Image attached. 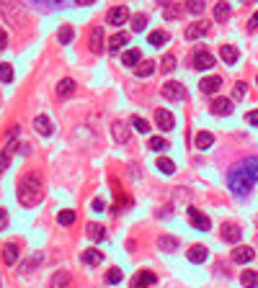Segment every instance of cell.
Listing matches in <instances>:
<instances>
[{
  "label": "cell",
  "mask_w": 258,
  "mask_h": 288,
  "mask_svg": "<svg viewBox=\"0 0 258 288\" xmlns=\"http://www.w3.org/2000/svg\"><path fill=\"white\" fill-rule=\"evenodd\" d=\"M258 183V157H245L227 172V186L235 195H248Z\"/></svg>",
  "instance_id": "obj_1"
},
{
  "label": "cell",
  "mask_w": 258,
  "mask_h": 288,
  "mask_svg": "<svg viewBox=\"0 0 258 288\" xmlns=\"http://www.w3.org/2000/svg\"><path fill=\"white\" fill-rule=\"evenodd\" d=\"M44 198V183L39 178V172H26L18 180V201L21 206H37Z\"/></svg>",
  "instance_id": "obj_2"
},
{
  "label": "cell",
  "mask_w": 258,
  "mask_h": 288,
  "mask_svg": "<svg viewBox=\"0 0 258 288\" xmlns=\"http://www.w3.org/2000/svg\"><path fill=\"white\" fill-rule=\"evenodd\" d=\"M163 98L168 100H186V88L181 83H173V80H168V83H163Z\"/></svg>",
  "instance_id": "obj_3"
},
{
  "label": "cell",
  "mask_w": 258,
  "mask_h": 288,
  "mask_svg": "<svg viewBox=\"0 0 258 288\" xmlns=\"http://www.w3.org/2000/svg\"><path fill=\"white\" fill-rule=\"evenodd\" d=\"M127 21H132V18H129V10L124 5H116L106 13V24H111V26H121V24H127Z\"/></svg>",
  "instance_id": "obj_4"
},
{
  "label": "cell",
  "mask_w": 258,
  "mask_h": 288,
  "mask_svg": "<svg viewBox=\"0 0 258 288\" xmlns=\"http://www.w3.org/2000/svg\"><path fill=\"white\" fill-rule=\"evenodd\" d=\"M34 8H39L41 13H49V10H62L70 0H29Z\"/></svg>",
  "instance_id": "obj_5"
},
{
  "label": "cell",
  "mask_w": 258,
  "mask_h": 288,
  "mask_svg": "<svg viewBox=\"0 0 258 288\" xmlns=\"http://www.w3.org/2000/svg\"><path fill=\"white\" fill-rule=\"evenodd\" d=\"M155 283H158V278H155V273H150V270H140L132 278V288H152Z\"/></svg>",
  "instance_id": "obj_6"
},
{
  "label": "cell",
  "mask_w": 258,
  "mask_h": 288,
  "mask_svg": "<svg viewBox=\"0 0 258 288\" xmlns=\"http://www.w3.org/2000/svg\"><path fill=\"white\" fill-rule=\"evenodd\" d=\"M186 214H188V222H191L196 229H201V232H207V229L212 226L209 219H207L204 214H201L199 209H194V206H188V211H186Z\"/></svg>",
  "instance_id": "obj_7"
},
{
  "label": "cell",
  "mask_w": 258,
  "mask_h": 288,
  "mask_svg": "<svg viewBox=\"0 0 258 288\" xmlns=\"http://www.w3.org/2000/svg\"><path fill=\"white\" fill-rule=\"evenodd\" d=\"M207 31H209V24H207V21H196V24L186 26V39H188V41H199L201 36H207Z\"/></svg>",
  "instance_id": "obj_8"
},
{
  "label": "cell",
  "mask_w": 258,
  "mask_h": 288,
  "mask_svg": "<svg viewBox=\"0 0 258 288\" xmlns=\"http://www.w3.org/2000/svg\"><path fill=\"white\" fill-rule=\"evenodd\" d=\"M215 57H212L209 52H204V49H199L196 54H194V70H209V67H215Z\"/></svg>",
  "instance_id": "obj_9"
},
{
  "label": "cell",
  "mask_w": 258,
  "mask_h": 288,
  "mask_svg": "<svg viewBox=\"0 0 258 288\" xmlns=\"http://www.w3.org/2000/svg\"><path fill=\"white\" fill-rule=\"evenodd\" d=\"M199 88H201V93L212 96V93H217V90L222 88V77H220V75H209V77H204V80L199 83Z\"/></svg>",
  "instance_id": "obj_10"
},
{
  "label": "cell",
  "mask_w": 258,
  "mask_h": 288,
  "mask_svg": "<svg viewBox=\"0 0 258 288\" xmlns=\"http://www.w3.org/2000/svg\"><path fill=\"white\" fill-rule=\"evenodd\" d=\"M111 134H114L116 144H127L129 142V126L124 121H114V124H111Z\"/></svg>",
  "instance_id": "obj_11"
},
{
  "label": "cell",
  "mask_w": 258,
  "mask_h": 288,
  "mask_svg": "<svg viewBox=\"0 0 258 288\" xmlns=\"http://www.w3.org/2000/svg\"><path fill=\"white\" fill-rule=\"evenodd\" d=\"M155 124H158L163 131H171L173 124H176V121H173V113L165 111V108H158V111H155Z\"/></svg>",
  "instance_id": "obj_12"
},
{
  "label": "cell",
  "mask_w": 258,
  "mask_h": 288,
  "mask_svg": "<svg viewBox=\"0 0 258 288\" xmlns=\"http://www.w3.org/2000/svg\"><path fill=\"white\" fill-rule=\"evenodd\" d=\"M104 29L101 26H96L93 31H91V39H88V47H91V52L93 54H98V52H104Z\"/></svg>",
  "instance_id": "obj_13"
},
{
  "label": "cell",
  "mask_w": 258,
  "mask_h": 288,
  "mask_svg": "<svg viewBox=\"0 0 258 288\" xmlns=\"http://www.w3.org/2000/svg\"><path fill=\"white\" fill-rule=\"evenodd\" d=\"M222 239L225 242H235V245H238L240 242V237H243V232H240V226H235L232 222H227V224H222Z\"/></svg>",
  "instance_id": "obj_14"
},
{
  "label": "cell",
  "mask_w": 258,
  "mask_h": 288,
  "mask_svg": "<svg viewBox=\"0 0 258 288\" xmlns=\"http://www.w3.org/2000/svg\"><path fill=\"white\" fill-rule=\"evenodd\" d=\"M212 113H217V116H230L232 113V100L230 98H215L212 100Z\"/></svg>",
  "instance_id": "obj_15"
},
{
  "label": "cell",
  "mask_w": 258,
  "mask_h": 288,
  "mask_svg": "<svg viewBox=\"0 0 258 288\" xmlns=\"http://www.w3.org/2000/svg\"><path fill=\"white\" fill-rule=\"evenodd\" d=\"M256 257V250L253 247H235L232 250V260L235 262H251Z\"/></svg>",
  "instance_id": "obj_16"
},
{
  "label": "cell",
  "mask_w": 258,
  "mask_h": 288,
  "mask_svg": "<svg viewBox=\"0 0 258 288\" xmlns=\"http://www.w3.org/2000/svg\"><path fill=\"white\" fill-rule=\"evenodd\" d=\"M16 260H18V245H13V242H5V245H3V262L10 268Z\"/></svg>",
  "instance_id": "obj_17"
},
{
  "label": "cell",
  "mask_w": 258,
  "mask_h": 288,
  "mask_svg": "<svg viewBox=\"0 0 258 288\" xmlns=\"http://www.w3.org/2000/svg\"><path fill=\"white\" fill-rule=\"evenodd\" d=\"M49 288H70V273L67 270H57L49 281Z\"/></svg>",
  "instance_id": "obj_18"
},
{
  "label": "cell",
  "mask_w": 258,
  "mask_h": 288,
  "mask_svg": "<svg viewBox=\"0 0 258 288\" xmlns=\"http://www.w3.org/2000/svg\"><path fill=\"white\" fill-rule=\"evenodd\" d=\"M186 257L191 260V262H204V260L209 257V252H207V247H204V245H194L191 250L186 252Z\"/></svg>",
  "instance_id": "obj_19"
},
{
  "label": "cell",
  "mask_w": 258,
  "mask_h": 288,
  "mask_svg": "<svg viewBox=\"0 0 258 288\" xmlns=\"http://www.w3.org/2000/svg\"><path fill=\"white\" fill-rule=\"evenodd\" d=\"M34 129H37L41 136H49L52 134V121L47 116H37V119H34Z\"/></svg>",
  "instance_id": "obj_20"
},
{
  "label": "cell",
  "mask_w": 258,
  "mask_h": 288,
  "mask_svg": "<svg viewBox=\"0 0 258 288\" xmlns=\"http://www.w3.org/2000/svg\"><path fill=\"white\" fill-rule=\"evenodd\" d=\"M80 260H83L85 265H101V262H104V252H98V250H85L83 255H80Z\"/></svg>",
  "instance_id": "obj_21"
},
{
  "label": "cell",
  "mask_w": 258,
  "mask_h": 288,
  "mask_svg": "<svg viewBox=\"0 0 258 288\" xmlns=\"http://www.w3.org/2000/svg\"><path fill=\"white\" fill-rule=\"evenodd\" d=\"M73 93H75V83H73V80L70 77L60 80V83H57V96L60 98H67V96H73Z\"/></svg>",
  "instance_id": "obj_22"
},
{
  "label": "cell",
  "mask_w": 258,
  "mask_h": 288,
  "mask_svg": "<svg viewBox=\"0 0 258 288\" xmlns=\"http://www.w3.org/2000/svg\"><path fill=\"white\" fill-rule=\"evenodd\" d=\"M194 144H196V149H209L212 144H215V136H212L209 131H199L196 139H194Z\"/></svg>",
  "instance_id": "obj_23"
},
{
  "label": "cell",
  "mask_w": 258,
  "mask_h": 288,
  "mask_svg": "<svg viewBox=\"0 0 258 288\" xmlns=\"http://www.w3.org/2000/svg\"><path fill=\"white\" fill-rule=\"evenodd\" d=\"M158 247H160L163 252H173V250L178 247V239L171 237V234H163V237H158Z\"/></svg>",
  "instance_id": "obj_24"
},
{
  "label": "cell",
  "mask_w": 258,
  "mask_h": 288,
  "mask_svg": "<svg viewBox=\"0 0 258 288\" xmlns=\"http://www.w3.org/2000/svg\"><path fill=\"white\" fill-rule=\"evenodd\" d=\"M220 57H222V62L235 64V62H238V49H235V47H230V44H225V47L220 49Z\"/></svg>",
  "instance_id": "obj_25"
},
{
  "label": "cell",
  "mask_w": 258,
  "mask_h": 288,
  "mask_svg": "<svg viewBox=\"0 0 258 288\" xmlns=\"http://www.w3.org/2000/svg\"><path fill=\"white\" fill-rule=\"evenodd\" d=\"M240 283H243L245 288H258V273L243 270V273H240Z\"/></svg>",
  "instance_id": "obj_26"
},
{
  "label": "cell",
  "mask_w": 258,
  "mask_h": 288,
  "mask_svg": "<svg viewBox=\"0 0 258 288\" xmlns=\"http://www.w3.org/2000/svg\"><path fill=\"white\" fill-rule=\"evenodd\" d=\"M127 41H129V36H127V33H114V36L109 39V49H111V52H119V49L124 47Z\"/></svg>",
  "instance_id": "obj_27"
},
{
  "label": "cell",
  "mask_w": 258,
  "mask_h": 288,
  "mask_svg": "<svg viewBox=\"0 0 258 288\" xmlns=\"http://www.w3.org/2000/svg\"><path fill=\"white\" fill-rule=\"evenodd\" d=\"M227 18H230V5L225 3V0H220V3L215 5V21L222 24V21H227Z\"/></svg>",
  "instance_id": "obj_28"
},
{
  "label": "cell",
  "mask_w": 258,
  "mask_h": 288,
  "mask_svg": "<svg viewBox=\"0 0 258 288\" xmlns=\"http://www.w3.org/2000/svg\"><path fill=\"white\" fill-rule=\"evenodd\" d=\"M140 60H142L140 49H129V52H124V54H121V62H124L127 67H134V64H140Z\"/></svg>",
  "instance_id": "obj_29"
},
{
  "label": "cell",
  "mask_w": 258,
  "mask_h": 288,
  "mask_svg": "<svg viewBox=\"0 0 258 288\" xmlns=\"http://www.w3.org/2000/svg\"><path fill=\"white\" fill-rule=\"evenodd\" d=\"M44 260V255H41V252H37V255H34V257H29L26 262H24V268H21V275H29L31 270H37V265Z\"/></svg>",
  "instance_id": "obj_30"
},
{
  "label": "cell",
  "mask_w": 258,
  "mask_h": 288,
  "mask_svg": "<svg viewBox=\"0 0 258 288\" xmlns=\"http://www.w3.org/2000/svg\"><path fill=\"white\" fill-rule=\"evenodd\" d=\"M155 165H158V170L163 172V175H173V172H176V162H173V160H168V157H160Z\"/></svg>",
  "instance_id": "obj_31"
},
{
  "label": "cell",
  "mask_w": 258,
  "mask_h": 288,
  "mask_svg": "<svg viewBox=\"0 0 258 288\" xmlns=\"http://www.w3.org/2000/svg\"><path fill=\"white\" fill-rule=\"evenodd\" d=\"M85 234H88V239H93V242H101V239H104V226H101V224H88Z\"/></svg>",
  "instance_id": "obj_32"
},
{
  "label": "cell",
  "mask_w": 258,
  "mask_h": 288,
  "mask_svg": "<svg viewBox=\"0 0 258 288\" xmlns=\"http://www.w3.org/2000/svg\"><path fill=\"white\" fill-rule=\"evenodd\" d=\"M73 36H75L73 26H62V29H60V33H57V41L62 44V47H67V44L73 41Z\"/></svg>",
  "instance_id": "obj_33"
},
{
  "label": "cell",
  "mask_w": 258,
  "mask_h": 288,
  "mask_svg": "<svg viewBox=\"0 0 258 288\" xmlns=\"http://www.w3.org/2000/svg\"><path fill=\"white\" fill-rule=\"evenodd\" d=\"M147 41H150V47H163V44L168 41V33L165 31H152L147 36Z\"/></svg>",
  "instance_id": "obj_34"
},
{
  "label": "cell",
  "mask_w": 258,
  "mask_h": 288,
  "mask_svg": "<svg viewBox=\"0 0 258 288\" xmlns=\"http://www.w3.org/2000/svg\"><path fill=\"white\" fill-rule=\"evenodd\" d=\"M186 10H188V13H194V16H201V13H204V0H188Z\"/></svg>",
  "instance_id": "obj_35"
},
{
  "label": "cell",
  "mask_w": 258,
  "mask_h": 288,
  "mask_svg": "<svg viewBox=\"0 0 258 288\" xmlns=\"http://www.w3.org/2000/svg\"><path fill=\"white\" fill-rule=\"evenodd\" d=\"M147 147L152 149V152H163V149H168V142L163 139V136H152V139L147 142Z\"/></svg>",
  "instance_id": "obj_36"
},
{
  "label": "cell",
  "mask_w": 258,
  "mask_h": 288,
  "mask_svg": "<svg viewBox=\"0 0 258 288\" xmlns=\"http://www.w3.org/2000/svg\"><path fill=\"white\" fill-rule=\"evenodd\" d=\"M155 72V62H140L137 64V77H147Z\"/></svg>",
  "instance_id": "obj_37"
},
{
  "label": "cell",
  "mask_w": 258,
  "mask_h": 288,
  "mask_svg": "<svg viewBox=\"0 0 258 288\" xmlns=\"http://www.w3.org/2000/svg\"><path fill=\"white\" fill-rule=\"evenodd\" d=\"M57 222H60L62 226L75 224V211H60V214H57Z\"/></svg>",
  "instance_id": "obj_38"
},
{
  "label": "cell",
  "mask_w": 258,
  "mask_h": 288,
  "mask_svg": "<svg viewBox=\"0 0 258 288\" xmlns=\"http://www.w3.org/2000/svg\"><path fill=\"white\" fill-rule=\"evenodd\" d=\"M160 62H163V64H160V70H163L165 75H168V72H173V67H176V57H173V54H165Z\"/></svg>",
  "instance_id": "obj_39"
},
{
  "label": "cell",
  "mask_w": 258,
  "mask_h": 288,
  "mask_svg": "<svg viewBox=\"0 0 258 288\" xmlns=\"http://www.w3.org/2000/svg\"><path fill=\"white\" fill-rule=\"evenodd\" d=\"M129 24H132V29H134V31H142L145 26H147V16H142V13H137V16H134V18L129 21Z\"/></svg>",
  "instance_id": "obj_40"
},
{
  "label": "cell",
  "mask_w": 258,
  "mask_h": 288,
  "mask_svg": "<svg viewBox=\"0 0 258 288\" xmlns=\"http://www.w3.org/2000/svg\"><path fill=\"white\" fill-rule=\"evenodd\" d=\"M245 93H248V88H245V83H235V88H232V98L240 103V100L245 98Z\"/></svg>",
  "instance_id": "obj_41"
},
{
  "label": "cell",
  "mask_w": 258,
  "mask_h": 288,
  "mask_svg": "<svg viewBox=\"0 0 258 288\" xmlns=\"http://www.w3.org/2000/svg\"><path fill=\"white\" fill-rule=\"evenodd\" d=\"M0 80H3V83H10V80H13V70H10L8 62L0 64Z\"/></svg>",
  "instance_id": "obj_42"
},
{
  "label": "cell",
  "mask_w": 258,
  "mask_h": 288,
  "mask_svg": "<svg viewBox=\"0 0 258 288\" xmlns=\"http://www.w3.org/2000/svg\"><path fill=\"white\" fill-rule=\"evenodd\" d=\"M163 13H165V18H168V21H173V18H178V16L184 13V8H178V5H168V8L163 10Z\"/></svg>",
  "instance_id": "obj_43"
},
{
  "label": "cell",
  "mask_w": 258,
  "mask_h": 288,
  "mask_svg": "<svg viewBox=\"0 0 258 288\" xmlns=\"http://www.w3.org/2000/svg\"><path fill=\"white\" fill-rule=\"evenodd\" d=\"M132 124H134V129H137L140 134H147V131H150V124L145 121V119H140V116H137V119H132Z\"/></svg>",
  "instance_id": "obj_44"
},
{
  "label": "cell",
  "mask_w": 258,
  "mask_h": 288,
  "mask_svg": "<svg viewBox=\"0 0 258 288\" xmlns=\"http://www.w3.org/2000/svg\"><path fill=\"white\" fill-rule=\"evenodd\" d=\"M119 281H121V270L119 268H111L106 273V283H119Z\"/></svg>",
  "instance_id": "obj_45"
},
{
  "label": "cell",
  "mask_w": 258,
  "mask_h": 288,
  "mask_svg": "<svg viewBox=\"0 0 258 288\" xmlns=\"http://www.w3.org/2000/svg\"><path fill=\"white\" fill-rule=\"evenodd\" d=\"M245 121L253 124V126H258V111H248V113H245Z\"/></svg>",
  "instance_id": "obj_46"
},
{
  "label": "cell",
  "mask_w": 258,
  "mask_h": 288,
  "mask_svg": "<svg viewBox=\"0 0 258 288\" xmlns=\"http://www.w3.org/2000/svg\"><path fill=\"white\" fill-rule=\"evenodd\" d=\"M248 29H251V31H256V29H258V10L251 16V21H248Z\"/></svg>",
  "instance_id": "obj_47"
},
{
  "label": "cell",
  "mask_w": 258,
  "mask_h": 288,
  "mask_svg": "<svg viewBox=\"0 0 258 288\" xmlns=\"http://www.w3.org/2000/svg\"><path fill=\"white\" fill-rule=\"evenodd\" d=\"M106 209V206H104V201H101V198H96L93 201V211H104Z\"/></svg>",
  "instance_id": "obj_48"
},
{
  "label": "cell",
  "mask_w": 258,
  "mask_h": 288,
  "mask_svg": "<svg viewBox=\"0 0 258 288\" xmlns=\"http://www.w3.org/2000/svg\"><path fill=\"white\" fill-rule=\"evenodd\" d=\"M5 44H8V33L3 31V36H0V49H5Z\"/></svg>",
  "instance_id": "obj_49"
},
{
  "label": "cell",
  "mask_w": 258,
  "mask_h": 288,
  "mask_svg": "<svg viewBox=\"0 0 258 288\" xmlns=\"http://www.w3.org/2000/svg\"><path fill=\"white\" fill-rule=\"evenodd\" d=\"M0 219H3V229H5V226H8V214H5V209L0 211Z\"/></svg>",
  "instance_id": "obj_50"
},
{
  "label": "cell",
  "mask_w": 258,
  "mask_h": 288,
  "mask_svg": "<svg viewBox=\"0 0 258 288\" xmlns=\"http://www.w3.org/2000/svg\"><path fill=\"white\" fill-rule=\"evenodd\" d=\"M0 167H3V170L8 167V149H5V152H3V165H0Z\"/></svg>",
  "instance_id": "obj_51"
},
{
  "label": "cell",
  "mask_w": 258,
  "mask_h": 288,
  "mask_svg": "<svg viewBox=\"0 0 258 288\" xmlns=\"http://www.w3.org/2000/svg\"><path fill=\"white\" fill-rule=\"evenodd\" d=\"M77 5H91V3H96V0H75Z\"/></svg>",
  "instance_id": "obj_52"
},
{
  "label": "cell",
  "mask_w": 258,
  "mask_h": 288,
  "mask_svg": "<svg viewBox=\"0 0 258 288\" xmlns=\"http://www.w3.org/2000/svg\"><path fill=\"white\" fill-rule=\"evenodd\" d=\"M168 3H171V0H158V5H163V8H168Z\"/></svg>",
  "instance_id": "obj_53"
},
{
  "label": "cell",
  "mask_w": 258,
  "mask_h": 288,
  "mask_svg": "<svg viewBox=\"0 0 258 288\" xmlns=\"http://www.w3.org/2000/svg\"><path fill=\"white\" fill-rule=\"evenodd\" d=\"M256 226H258V216H256Z\"/></svg>",
  "instance_id": "obj_54"
},
{
  "label": "cell",
  "mask_w": 258,
  "mask_h": 288,
  "mask_svg": "<svg viewBox=\"0 0 258 288\" xmlns=\"http://www.w3.org/2000/svg\"><path fill=\"white\" fill-rule=\"evenodd\" d=\"M256 83H258V77H256Z\"/></svg>",
  "instance_id": "obj_55"
}]
</instances>
